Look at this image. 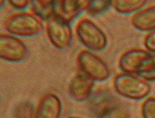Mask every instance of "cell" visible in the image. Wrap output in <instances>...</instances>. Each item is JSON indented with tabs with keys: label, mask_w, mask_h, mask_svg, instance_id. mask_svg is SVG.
Returning a JSON list of instances; mask_svg holds the SVG:
<instances>
[{
	"label": "cell",
	"mask_w": 155,
	"mask_h": 118,
	"mask_svg": "<svg viewBox=\"0 0 155 118\" xmlns=\"http://www.w3.org/2000/svg\"><path fill=\"white\" fill-rule=\"evenodd\" d=\"M119 66L124 73L155 81V54L141 49L130 50L122 55Z\"/></svg>",
	"instance_id": "1"
},
{
	"label": "cell",
	"mask_w": 155,
	"mask_h": 118,
	"mask_svg": "<svg viewBox=\"0 0 155 118\" xmlns=\"http://www.w3.org/2000/svg\"><path fill=\"white\" fill-rule=\"evenodd\" d=\"M3 27L8 33L30 38L40 35L45 29L43 21L31 11H19L6 18Z\"/></svg>",
	"instance_id": "2"
},
{
	"label": "cell",
	"mask_w": 155,
	"mask_h": 118,
	"mask_svg": "<svg viewBox=\"0 0 155 118\" xmlns=\"http://www.w3.org/2000/svg\"><path fill=\"white\" fill-rule=\"evenodd\" d=\"M90 98V110L95 118H131L128 108L108 91L98 90Z\"/></svg>",
	"instance_id": "3"
},
{
	"label": "cell",
	"mask_w": 155,
	"mask_h": 118,
	"mask_svg": "<svg viewBox=\"0 0 155 118\" xmlns=\"http://www.w3.org/2000/svg\"><path fill=\"white\" fill-rule=\"evenodd\" d=\"M78 39L86 48L93 52L102 51L108 45V39L104 31L94 21L83 18L75 28Z\"/></svg>",
	"instance_id": "4"
},
{
	"label": "cell",
	"mask_w": 155,
	"mask_h": 118,
	"mask_svg": "<svg viewBox=\"0 0 155 118\" xmlns=\"http://www.w3.org/2000/svg\"><path fill=\"white\" fill-rule=\"evenodd\" d=\"M114 86L120 95L134 100L144 99L150 92V85L147 80L124 72L115 78Z\"/></svg>",
	"instance_id": "5"
},
{
	"label": "cell",
	"mask_w": 155,
	"mask_h": 118,
	"mask_svg": "<svg viewBox=\"0 0 155 118\" xmlns=\"http://www.w3.org/2000/svg\"><path fill=\"white\" fill-rule=\"evenodd\" d=\"M45 30L50 42L58 50H65L72 45L73 33L71 23L57 14L45 21Z\"/></svg>",
	"instance_id": "6"
},
{
	"label": "cell",
	"mask_w": 155,
	"mask_h": 118,
	"mask_svg": "<svg viewBox=\"0 0 155 118\" xmlns=\"http://www.w3.org/2000/svg\"><path fill=\"white\" fill-rule=\"evenodd\" d=\"M76 62L81 72L94 81H106L110 77L108 66L93 52L82 50L77 56Z\"/></svg>",
	"instance_id": "7"
},
{
	"label": "cell",
	"mask_w": 155,
	"mask_h": 118,
	"mask_svg": "<svg viewBox=\"0 0 155 118\" xmlns=\"http://www.w3.org/2000/svg\"><path fill=\"white\" fill-rule=\"evenodd\" d=\"M28 55L25 44L20 38L8 33L0 35V57L2 60L10 63L23 62Z\"/></svg>",
	"instance_id": "8"
},
{
	"label": "cell",
	"mask_w": 155,
	"mask_h": 118,
	"mask_svg": "<svg viewBox=\"0 0 155 118\" xmlns=\"http://www.w3.org/2000/svg\"><path fill=\"white\" fill-rule=\"evenodd\" d=\"M94 80L83 73H79L70 81L68 91L75 101L83 102L91 98L94 87Z\"/></svg>",
	"instance_id": "9"
},
{
	"label": "cell",
	"mask_w": 155,
	"mask_h": 118,
	"mask_svg": "<svg viewBox=\"0 0 155 118\" xmlns=\"http://www.w3.org/2000/svg\"><path fill=\"white\" fill-rule=\"evenodd\" d=\"M62 104L55 94L45 95L39 101L35 110V118H60Z\"/></svg>",
	"instance_id": "10"
},
{
	"label": "cell",
	"mask_w": 155,
	"mask_h": 118,
	"mask_svg": "<svg viewBox=\"0 0 155 118\" xmlns=\"http://www.w3.org/2000/svg\"><path fill=\"white\" fill-rule=\"evenodd\" d=\"M131 23L134 29L147 33L155 30V5L143 8L133 15Z\"/></svg>",
	"instance_id": "11"
},
{
	"label": "cell",
	"mask_w": 155,
	"mask_h": 118,
	"mask_svg": "<svg viewBox=\"0 0 155 118\" xmlns=\"http://www.w3.org/2000/svg\"><path fill=\"white\" fill-rule=\"evenodd\" d=\"M83 11V0H56L55 14L70 23Z\"/></svg>",
	"instance_id": "12"
},
{
	"label": "cell",
	"mask_w": 155,
	"mask_h": 118,
	"mask_svg": "<svg viewBox=\"0 0 155 118\" xmlns=\"http://www.w3.org/2000/svg\"><path fill=\"white\" fill-rule=\"evenodd\" d=\"M31 11L43 21L56 13V0H30Z\"/></svg>",
	"instance_id": "13"
},
{
	"label": "cell",
	"mask_w": 155,
	"mask_h": 118,
	"mask_svg": "<svg viewBox=\"0 0 155 118\" xmlns=\"http://www.w3.org/2000/svg\"><path fill=\"white\" fill-rule=\"evenodd\" d=\"M148 0H114L113 8L123 16H129L140 11L146 7Z\"/></svg>",
	"instance_id": "14"
},
{
	"label": "cell",
	"mask_w": 155,
	"mask_h": 118,
	"mask_svg": "<svg viewBox=\"0 0 155 118\" xmlns=\"http://www.w3.org/2000/svg\"><path fill=\"white\" fill-rule=\"evenodd\" d=\"M114 0H88L86 11L91 16L100 15L113 5Z\"/></svg>",
	"instance_id": "15"
},
{
	"label": "cell",
	"mask_w": 155,
	"mask_h": 118,
	"mask_svg": "<svg viewBox=\"0 0 155 118\" xmlns=\"http://www.w3.org/2000/svg\"><path fill=\"white\" fill-rule=\"evenodd\" d=\"M35 111L31 103L23 101L18 104L13 110L14 118H34Z\"/></svg>",
	"instance_id": "16"
},
{
	"label": "cell",
	"mask_w": 155,
	"mask_h": 118,
	"mask_svg": "<svg viewBox=\"0 0 155 118\" xmlns=\"http://www.w3.org/2000/svg\"><path fill=\"white\" fill-rule=\"evenodd\" d=\"M142 114L143 118H155V98L150 97L144 102Z\"/></svg>",
	"instance_id": "17"
},
{
	"label": "cell",
	"mask_w": 155,
	"mask_h": 118,
	"mask_svg": "<svg viewBox=\"0 0 155 118\" xmlns=\"http://www.w3.org/2000/svg\"><path fill=\"white\" fill-rule=\"evenodd\" d=\"M144 44L147 50L155 54V30L147 33L144 39Z\"/></svg>",
	"instance_id": "18"
},
{
	"label": "cell",
	"mask_w": 155,
	"mask_h": 118,
	"mask_svg": "<svg viewBox=\"0 0 155 118\" xmlns=\"http://www.w3.org/2000/svg\"><path fill=\"white\" fill-rule=\"evenodd\" d=\"M7 1L15 9L24 10L29 5L30 0H7Z\"/></svg>",
	"instance_id": "19"
},
{
	"label": "cell",
	"mask_w": 155,
	"mask_h": 118,
	"mask_svg": "<svg viewBox=\"0 0 155 118\" xmlns=\"http://www.w3.org/2000/svg\"><path fill=\"white\" fill-rule=\"evenodd\" d=\"M0 3H1V8H2L3 6L5 5V3H6L7 0H1L0 1Z\"/></svg>",
	"instance_id": "20"
},
{
	"label": "cell",
	"mask_w": 155,
	"mask_h": 118,
	"mask_svg": "<svg viewBox=\"0 0 155 118\" xmlns=\"http://www.w3.org/2000/svg\"><path fill=\"white\" fill-rule=\"evenodd\" d=\"M68 118H83L81 117H77V116H71V117H68Z\"/></svg>",
	"instance_id": "21"
}]
</instances>
